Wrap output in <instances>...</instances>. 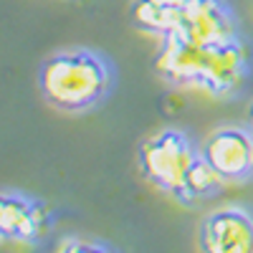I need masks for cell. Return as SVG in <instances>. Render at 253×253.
Here are the masks:
<instances>
[{
	"instance_id": "obj_11",
	"label": "cell",
	"mask_w": 253,
	"mask_h": 253,
	"mask_svg": "<svg viewBox=\"0 0 253 253\" xmlns=\"http://www.w3.org/2000/svg\"><path fill=\"white\" fill-rule=\"evenodd\" d=\"M157 3H162V5H167V8H177V5L185 3V0H157Z\"/></svg>"
},
{
	"instance_id": "obj_4",
	"label": "cell",
	"mask_w": 253,
	"mask_h": 253,
	"mask_svg": "<svg viewBox=\"0 0 253 253\" xmlns=\"http://www.w3.org/2000/svg\"><path fill=\"white\" fill-rule=\"evenodd\" d=\"M167 33H175L198 46H213L238 36L241 23L225 0H185L175 8L172 26Z\"/></svg>"
},
{
	"instance_id": "obj_8",
	"label": "cell",
	"mask_w": 253,
	"mask_h": 253,
	"mask_svg": "<svg viewBox=\"0 0 253 253\" xmlns=\"http://www.w3.org/2000/svg\"><path fill=\"white\" fill-rule=\"evenodd\" d=\"M223 185H225V180L215 172V167L200 155L195 160V165L190 167V172H187V177L180 187V193L175 195V200L182 203V205H198L200 200L218 195L223 190Z\"/></svg>"
},
{
	"instance_id": "obj_6",
	"label": "cell",
	"mask_w": 253,
	"mask_h": 253,
	"mask_svg": "<svg viewBox=\"0 0 253 253\" xmlns=\"http://www.w3.org/2000/svg\"><path fill=\"white\" fill-rule=\"evenodd\" d=\"M200 155L215 167L225 182H246L253 177V126L225 124L210 132L200 144Z\"/></svg>"
},
{
	"instance_id": "obj_2",
	"label": "cell",
	"mask_w": 253,
	"mask_h": 253,
	"mask_svg": "<svg viewBox=\"0 0 253 253\" xmlns=\"http://www.w3.org/2000/svg\"><path fill=\"white\" fill-rule=\"evenodd\" d=\"M198 157L200 147L182 129H162L139 144L137 165L142 177L152 187L175 198Z\"/></svg>"
},
{
	"instance_id": "obj_9",
	"label": "cell",
	"mask_w": 253,
	"mask_h": 253,
	"mask_svg": "<svg viewBox=\"0 0 253 253\" xmlns=\"http://www.w3.org/2000/svg\"><path fill=\"white\" fill-rule=\"evenodd\" d=\"M134 23L147 31V33H167L172 26V18H175V8H167L162 3H157V0H137L134 3Z\"/></svg>"
},
{
	"instance_id": "obj_7",
	"label": "cell",
	"mask_w": 253,
	"mask_h": 253,
	"mask_svg": "<svg viewBox=\"0 0 253 253\" xmlns=\"http://www.w3.org/2000/svg\"><path fill=\"white\" fill-rule=\"evenodd\" d=\"M198 248L203 253H253V210L225 205L208 213L198 225Z\"/></svg>"
},
{
	"instance_id": "obj_12",
	"label": "cell",
	"mask_w": 253,
	"mask_h": 253,
	"mask_svg": "<svg viewBox=\"0 0 253 253\" xmlns=\"http://www.w3.org/2000/svg\"><path fill=\"white\" fill-rule=\"evenodd\" d=\"M248 124H251V126H253V101H251V104H248Z\"/></svg>"
},
{
	"instance_id": "obj_10",
	"label": "cell",
	"mask_w": 253,
	"mask_h": 253,
	"mask_svg": "<svg viewBox=\"0 0 253 253\" xmlns=\"http://www.w3.org/2000/svg\"><path fill=\"white\" fill-rule=\"evenodd\" d=\"M53 251L58 253H76V251H112L109 243H99L89 238H79V236H66L53 243Z\"/></svg>"
},
{
	"instance_id": "obj_3",
	"label": "cell",
	"mask_w": 253,
	"mask_h": 253,
	"mask_svg": "<svg viewBox=\"0 0 253 253\" xmlns=\"http://www.w3.org/2000/svg\"><path fill=\"white\" fill-rule=\"evenodd\" d=\"M251 71L253 46L243 33H238L228 41H220V43L203 46L195 89L215 99H233L246 89Z\"/></svg>"
},
{
	"instance_id": "obj_1",
	"label": "cell",
	"mask_w": 253,
	"mask_h": 253,
	"mask_svg": "<svg viewBox=\"0 0 253 253\" xmlns=\"http://www.w3.org/2000/svg\"><path fill=\"white\" fill-rule=\"evenodd\" d=\"M38 91L61 114H86L114 89L112 61L94 48H61L38 66Z\"/></svg>"
},
{
	"instance_id": "obj_5",
	"label": "cell",
	"mask_w": 253,
	"mask_h": 253,
	"mask_svg": "<svg viewBox=\"0 0 253 253\" xmlns=\"http://www.w3.org/2000/svg\"><path fill=\"white\" fill-rule=\"evenodd\" d=\"M53 228V213L46 203L18 190H0V246H38Z\"/></svg>"
}]
</instances>
